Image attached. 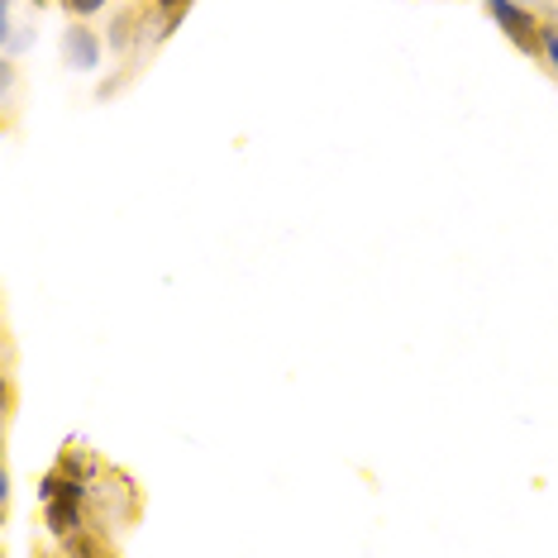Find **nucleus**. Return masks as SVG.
<instances>
[{"label":"nucleus","mask_w":558,"mask_h":558,"mask_svg":"<svg viewBox=\"0 0 558 558\" xmlns=\"http://www.w3.org/2000/svg\"><path fill=\"white\" fill-rule=\"evenodd\" d=\"M487 10H492V20L501 24V34H506V39H511L525 58H539V53H544L539 24H535V15H530L525 5H515V0H487Z\"/></svg>","instance_id":"1"},{"label":"nucleus","mask_w":558,"mask_h":558,"mask_svg":"<svg viewBox=\"0 0 558 558\" xmlns=\"http://www.w3.org/2000/svg\"><path fill=\"white\" fill-rule=\"evenodd\" d=\"M62 53H68V62L77 72L100 68V44H96L92 29H68V44H62Z\"/></svg>","instance_id":"2"},{"label":"nucleus","mask_w":558,"mask_h":558,"mask_svg":"<svg viewBox=\"0 0 558 558\" xmlns=\"http://www.w3.org/2000/svg\"><path fill=\"white\" fill-rule=\"evenodd\" d=\"M48 530H53V535H77L82 530L77 497H48Z\"/></svg>","instance_id":"3"},{"label":"nucleus","mask_w":558,"mask_h":558,"mask_svg":"<svg viewBox=\"0 0 558 558\" xmlns=\"http://www.w3.org/2000/svg\"><path fill=\"white\" fill-rule=\"evenodd\" d=\"M62 10H68V15H77V20H86V15H96V10H106V0H62Z\"/></svg>","instance_id":"4"},{"label":"nucleus","mask_w":558,"mask_h":558,"mask_svg":"<svg viewBox=\"0 0 558 558\" xmlns=\"http://www.w3.org/2000/svg\"><path fill=\"white\" fill-rule=\"evenodd\" d=\"M539 39H544V53H549L554 72H558V29H554V24H539Z\"/></svg>","instance_id":"5"},{"label":"nucleus","mask_w":558,"mask_h":558,"mask_svg":"<svg viewBox=\"0 0 558 558\" xmlns=\"http://www.w3.org/2000/svg\"><path fill=\"white\" fill-rule=\"evenodd\" d=\"M158 5H168V10H182V5H186V0H158Z\"/></svg>","instance_id":"6"},{"label":"nucleus","mask_w":558,"mask_h":558,"mask_svg":"<svg viewBox=\"0 0 558 558\" xmlns=\"http://www.w3.org/2000/svg\"><path fill=\"white\" fill-rule=\"evenodd\" d=\"M5 5H10V0H5Z\"/></svg>","instance_id":"7"}]
</instances>
